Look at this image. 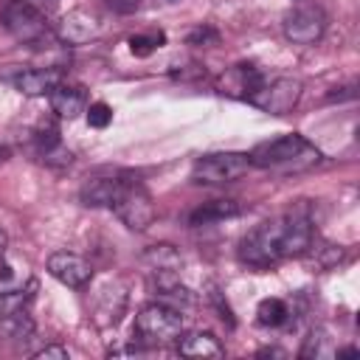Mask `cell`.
I'll return each instance as SVG.
<instances>
[{
    "label": "cell",
    "mask_w": 360,
    "mask_h": 360,
    "mask_svg": "<svg viewBox=\"0 0 360 360\" xmlns=\"http://www.w3.org/2000/svg\"><path fill=\"white\" fill-rule=\"evenodd\" d=\"M186 323L180 309L169 307V304H146L138 315H135V335L141 343L146 346H169L177 343V338L183 335Z\"/></svg>",
    "instance_id": "3957f363"
},
{
    "label": "cell",
    "mask_w": 360,
    "mask_h": 360,
    "mask_svg": "<svg viewBox=\"0 0 360 360\" xmlns=\"http://www.w3.org/2000/svg\"><path fill=\"white\" fill-rule=\"evenodd\" d=\"M14 90H20L22 96H51V90L56 84H62V70L56 68H31V70H20L11 76Z\"/></svg>",
    "instance_id": "4fadbf2b"
},
{
    "label": "cell",
    "mask_w": 360,
    "mask_h": 360,
    "mask_svg": "<svg viewBox=\"0 0 360 360\" xmlns=\"http://www.w3.org/2000/svg\"><path fill=\"white\" fill-rule=\"evenodd\" d=\"M3 28L25 45H39L42 39H48V14H42L37 6L25 3V0H11L3 8Z\"/></svg>",
    "instance_id": "5b68a950"
},
{
    "label": "cell",
    "mask_w": 360,
    "mask_h": 360,
    "mask_svg": "<svg viewBox=\"0 0 360 360\" xmlns=\"http://www.w3.org/2000/svg\"><path fill=\"white\" fill-rule=\"evenodd\" d=\"M51 110L59 115V118H68V121H73V118H79L84 110H87V93H84V87H79V84H56L53 90H51Z\"/></svg>",
    "instance_id": "5bb4252c"
},
{
    "label": "cell",
    "mask_w": 360,
    "mask_h": 360,
    "mask_svg": "<svg viewBox=\"0 0 360 360\" xmlns=\"http://www.w3.org/2000/svg\"><path fill=\"white\" fill-rule=\"evenodd\" d=\"M166 42V34L163 31H152V34H135V37H129V51L135 53V56H149L155 48H160Z\"/></svg>",
    "instance_id": "603a6c76"
},
{
    "label": "cell",
    "mask_w": 360,
    "mask_h": 360,
    "mask_svg": "<svg viewBox=\"0 0 360 360\" xmlns=\"http://www.w3.org/2000/svg\"><path fill=\"white\" fill-rule=\"evenodd\" d=\"M96 34H98V20H96L90 11H84V8L68 11V14L59 20V25H56V37H59L65 45H84V42H90Z\"/></svg>",
    "instance_id": "7c38bea8"
},
{
    "label": "cell",
    "mask_w": 360,
    "mask_h": 360,
    "mask_svg": "<svg viewBox=\"0 0 360 360\" xmlns=\"http://www.w3.org/2000/svg\"><path fill=\"white\" fill-rule=\"evenodd\" d=\"M31 284V273L25 264H17L6 256H0V290H20Z\"/></svg>",
    "instance_id": "44dd1931"
},
{
    "label": "cell",
    "mask_w": 360,
    "mask_h": 360,
    "mask_svg": "<svg viewBox=\"0 0 360 360\" xmlns=\"http://www.w3.org/2000/svg\"><path fill=\"white\" fill-rule=\"evenodd\" d=\"M287 318H290V307H287L281 298H264V301H259V307H256V321H259V326L276 329V326L287 323Z\"/></svg>",
    "instance_id": "ac0fdd59"
},
{
    "label": "cell",
    "mask_w": 360,
    "mask_h": 360,
    "mask_svg": "<svg viewBox=\"0 0 360 360\" xmlns=\"http://www.w3.org/2000/svg\"><path fill=\"white\" fill-rule=\"evenodd\" d=\"M250 158L245 152H208L200 155L191 166V177L205 186H222L245 177L250 172Z\"/></svg>",
    "instance_id": "277c9868"
},
{
    "label": "cell",
    "mask_w": 360,
    "mask_h": 360,
    "mask_svg": "<svg viewBox=\"0 0 360 360\" xmlns=\"http://www.w3.org/2000/svg\"><path fill=\"white\" fill-rule=\"evenodd\" d=\"M70 352L59 343H51V346H42L39 352H34V360H68Z\"/></svg>",
    "instance_id": "484cf974"
},
{
    "label": "cell",
    "mask_w": 360,
    "mask_h": 360,
    "mask_svg": "<svg viewBox=\"0 0 360 360\" xmlns=\"http://www.w3.org/2000/svg\"><path fill=\"white\" fill-rule=\"evenodd\" d=\"M239 214V205L233 200H211V202H202L197 205L191 214H188V225L191 228H202V225H214V222H222V219H231Z\"/></svg>",
    "instance_id": "2e32d148"
},
{
    "label": "cell",
    "mask_w": 360,
    "mask_h": 360,
    "mask_svg": "<svg viewBox=\"0 0 360 360\" xmlns=\"http://www.w3.org/2000/svg\"><path fill=\"white\" fill-rule=\"evenodd\" d=\"M264 84V76L256 65L250 62H242V65H233L222 73L219 79V93H228V96H239V98H250L259 87Z\"/></svg>",
    "instance_id": "8fae6325"
},
{
    "label": "cell",
    "mask_w": 360,
    "mask_h": 360,
    "mask_svg": "<svg viewBox=\"0 0 360 360\" xmlns=\"http://www.w3.org/2000/svg\"><path fill=\"white\" fill-rule=\"evenodd\" d=\"M25 3H31V6H37L42 14H48V11H53V6H56V0H25Z\"/></svg>",
    "instance_id": "f1b7e54d"
},
{
    "label": "cell",
    "mask_w": 360,
    "mask_h": 360,
    "mask_svg": "<svg viewBox=\"0 0 360 360\" xmlns=\"http://www.w3.org/2000/svg\"><path fill=\"white\" fill-rule=\"evenodd\" d=\"M177 352L183 357H222L225 349L211 332H188L177 338Z\"/></svg>",
    "instance_id": "9a60e30c"
},
{
    "label": "cell",
    "mask_w": 360,
    "mask_h": 360,
    "mask_svg": "<svg viewBox=\"0 0 360 360\" xmlns=\"http://www.w3.org/2000/svg\"><path fill=\"white\" fill-rule=\"evenodd\" d=\"M335 346H332V338H329V332L326 329H312L309 332V338L304 340V349H301V357H315V360H321V357H335Z\"/></svg>",
    "instance_id": "7402d4cb"
},
{
    "label": "cell",
    "mask_w": 360,
    "mask_h": 360,
    "mask_svg": "<svg viewBox=\"0 0 360 360\" xmlns=\"http://www.w3.org/2000/svg\"><path fill=\"white\" fill-rule=\"evenodd\" d=\"M6 158H8V149H3V146H0V163H3Z\"/></svg>",
    "instance_id": "4dcf8cb0"
},
{
    "label": "cell",
    "mask_w": 360,
    "mask_h": 360,
    "mask_svg": "<svg viewBox=\"0 0 360 360\" xmlns=\"http://www.w3.org/2000/svg\"><path fill=\"white\" fill-rule=\"evenodd\" d=\"M87 124L90 127H96V129H104L110 121H112V110H110V104H104V101H93V104H87Z\"/></svg>",
    "instance_id": "cb8c5ba5"
},
{
    "label": "cell",
    "mask_w": 360,
    "mask_h": 360,
    "mask_svg": "<svg viewBox=\"0 0 360 360\" xmlns=\"http://www.w3.org/2000/svg\"><path fill=\"white\" fill-rule=\"evenodd\" d=\"M250 163L270 172H307L321 163V152L298 132L262 141L250 149Z\"/></svg>",
    "instance_id": "7a4b0ae2"
},
{
    "label": "cell",
    "mask_w": 360,
    "mask_h": 360,
    "mask_svg": "<svg viewBox=\"0 0 360 360\" xmlns=\"http://www.w3.org/2000/svg\"><path fill=\"white\" fill-rule=\"evenodd\" d=\"M48 273L62 281L65 287H73V290H82L90 284L93 278V267L87 259H82L79 253H68V250H56L51 253L48 259Z\"/></svg>",
    "instance_id": "30bf717a"
},
{
    "label": "cell",
    "mask_w": 360,
    "mask_h": 360,
    "mask_svg": "<svg viewBox=\"0 0 360 360\" xmlns=\"http://www.w3.org/2000/svg\"><path fill=\"white\" fill-rule=\"evenodd\" d=\"M112 211H115V217H118L129 231H146V228L152 225V219H155L152 197H149V191H146L138 180H132V183L121 191V197L112 202Z\"/></svg>",
    "instance_id": "8992f818"
},
{
    "label": "cell",
    "mask_w": 360,
    "mask_h": 360,
    "mask_svg": "<svg viewBox=\"0 0 360 360\" xmlns=\"http://www.w3.org/2000/svg\"><path fill=\"white\" fill-rule=\"evenodd\" d=\"M112 11H118V14H129V11H135L138 8V3L141 0H104Z\"/></svg>",
    "instance_id": "83f0119b"
},
{
    "label": "cell",
    "mask_w": 360,
    "mask_h": 360,
    "mask_svg": "<svg viewBox=\"0 0 360 360\" xmlns=\"http://www.w3.org/2000/svg\"><path fill=\"white\" fill-rule=\"evenodd\" d=\"M169 3H177V0H169Z\"/></svg>",
    "instance_id": "1f68e13d"
},
{
    "label": "cell",
    "mask_w": 360,
    "mask_h": 360,
    "mask_svg": "<svg viewBox=\"0 0 360 360\" xmlns=\"http://www.w3.org/2000/svg\"><path fill=\"white\" fill-rule=\"evenodd\" d=\"M301 98V82L290 76H278L273 82H264L248 101L270 115H287Z\"/></svg>",
    "instance_id": "52a82bcc"
},
{
    "label": "cell",
    "mask_w": 360,
    "mask_h": 360,
    "mask_svg": "<svg viewBox=\"0 0 360 360\" xmlns=\"http://www.w3.org/2000/svg\"><path fill=\"white\" fill-rule=\"evenodd\" d=\"M143 264L149 273H177L180 270V256L172 245H152L143 253Z\"/></svg>",
    "instance_id": "e0dca14e"
},
{
    "label": "cell",
    "mask_w": 360,
    "mask_h": 360,
    "mask_svg": "<svg viewBox=\"0 0 360 360\" xmlns=\"http://www.w3.org/2000/svg\"><path fill=\"white\" fill-rule=\"evenodd\" d=\"M132 183L129 174L121 172H107V174H93L82 183L79 200L90 208H112V202L121 197V191Z\"/></svg>",
    "instance_id": "9c48e42d"
},
{
    "label": "cell",
    "mask_w": 360,
    "mask_h": 360,
    "mask_svg": "<svg viewBox=\"0 0 360 360\" xmlns=\"http://www.w3.org/2000/svg\"><path fill=\"white\" fill-rule=\"evenodd\" d=\"M0 332L8 335V338H14V340H28L31 332H34V321H31L28 309L3 315V318H0Z\"/></svg>",
    "instance_id": "ffe728a7"
},
{
    "label": "cell",
    "mask_w": 360,
    "mask_h": 360,
    "mask_svg": "<svg viewBox=\"0 0 360 360\" xmlns=\"http://www.w3.org/2000/svg\"><path fill=\"white\" fill-rule=\"evenodd\" d=\"M312 222L304 214H284L259 222L253 231H248L236 248V256L242 264L264 270L281 259L301 256L312 248Z\"/></svg>",
    "instance_id": "6da1fadb"
},
{
    "label": "cell",
    "mask_w": 360,
    "mask_h": 360,
    "mask_svg": "<svg viewBox=\"0 0 360 360\" xmlns=\"http://www.w3.org/2000/svg\"><path fill=\"white\" fill-rule=\"evenodd\" d=\"M188 42L191 45H200V42H217V31L214 28H197L188 34Z\"/></svg>",
    "instance_id": "4316f807"
},
{
    "label": "cell",
    "mask_w": 360,
    "mask_h": 360,
    "mask_svg": "<svg viewBox=\"0 0 360 360\" xmlns=\"http://www.w3.org/2000/svg\"><path fill=\"white\" fill-rule=\"evenodd\" d=\"M6 248H8V236H6V231L0 228V256H6Z\"/></svg>",
    "instance_id": "f546056e"
},
{
    "label": "cell",
    "mask_w": 360,
    "mask_h": 360,
    "mask_svg": "<svg viewBox=\"0 0 360 360\" xmlns=\"http://www.w3.org/2000/svg\"><path fill=\"white\" fill-rule=\"evenodd\" d=\"M284 37L295 45H312L326 31V14L318 6H298L284 14Z\"/></svg>",
    "instance_id": "ba28073f"
},
{
    "label": "cell",
    "mask_w": 360,
    "mask_h": 360,
    "mask_svg": "<svg viewBox=\"0 0 360 360\" xmlns=\"http://www.w3.org/2000/svg\"><path fill=\"white\" fill-rule=\"evenodd\" d=\"M34 290H37L34 281L20 287V290H0V318L20 312V309H28V304L34 301Z\"/></svg>",
    "instance_id": "d6986e66"
},
{
    "label": "cell",
    "mask_w": 360,
    "mask_h": 360,
    "mask_svg": "<svg viewBox=\"0 0 360 360\" xmlns=\"http://www.w3.org/2000/svg\"><path fill=\"white\" fill-rule=\"evenodd\" d=\"M34 141H37V149H39L42 155H51V152L59 146V129L51 127V124H45V127H39V129L34 132Z\"/></svg>",
    "instance_id": "d4e9b609"
}]
</instances>
